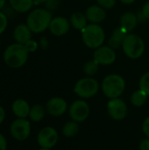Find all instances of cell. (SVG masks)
Listing matches in <instances>:
<instances>
[{"instance_id": "cell-1", "label": "cell", "mask_w": 149, "mask_h": 150, "mask_svg": "<svg viewBox=\"0 0 149 150\" xmlns=\"http://www.w3.org/2000/svg\"><path fill=\"white\" fill-rule=\"evenodd\" d=\"M29 52L25 45L13 43L9 45L4 52V61L7 66L12 69H18L24 66L28 59Z\"/></svg>"}, {"instance_id": "cell-2", "label": "cell", "mask_w": 149, "mask_h": 150, "mask_svg": "<svg viewBox=\"0 0 149 150\" xmlns=\"http://www.w3.org/2000/svg\"><path fill=\"white\" fill-rule=\"evenodd\" d=\"M52 18V14L49 10L38 8L28 14L26 18V25L32 33H40L49 28Z\"/></svg>"}, {"instance_id": "cell-3", "label": "cell", "mask_w": 149, "mask_h": 150, "mask_svg": "<svg viewBox=\"0 0 149 150\" xmlns=\"http://www.w3.org/2000/svg\"><path fill=\"white\" fill-rule=\"evenodd\" d=\"M82 39L88 47L97 49L105 42V31L98 24L87 25L82 30Z\"/></svg>"}, {"instance_id": "cell-4", "label": "cell", "mask_w": 149, "mask_h": 150, "mask_svg": "<svg viewBox=\"0 0 149 150\" xmlns=\"http://www.w3.org/2000/svg\"><path fill=\"white\" fill-rule=\"evenodd\" d=\"M104 94L110 99L119 98L125 91L126 83L124 78L118 74L105 76L101 85Z\"/></svg>"}, {"instance_id": "cell-5", "label": "cell", "mask_w": 149, "mask_h": 150, "mask_svg": "<svg viewBox=\"0 0 149 150\" xmlns=\"http://www.w3.org/2000/svg\"><path fill=\"white\" fill-rule=\"evenodd\" d=\"M122 48L125 54L130 59H139L142 56L145 51V44L143 40L137 34L127 33L123 44Z\"/></svg>"}, {"instance_id": "cell-6", "label": "cell", "mask_w": 149, "mask_h": 150, "mask_svg": "<svg viewBox=\"0 0 149 150\" xmlns=\"http://www.w3.org/2000/svg\"><path fill=\"white\" fill-rule=\"evenodd\" d=\"M99 90L98 82L92 77H84L76 82L74 87L75 93L82 98L94 97Z\"/></svg>"}, {"instance_id": "cell-7", "label": "cell", "mask_w": 149, "mask_h": 150, "mask_svg": "<svg viewBox=\"0 0 149 150\" xmlns=\"http://www.w3.org/2000/svg\"><path fill=\"white\" fill-rule=\"evenodd\" d=\"M10 132L11 136L19 142L26 140L31 134V124L25 119H17L15 120L10 127Z\"/></svg>"}, {"instance_id": "cell-8", "label": "cell", "mask_w": 149, "mask_h": 150, "mask_svg": "<svg viewBox=\"0 0 149 150\" xmlns=\"http://www.w3.org/2000/svg\"><path fill=\"white\" fill-rule=\"evenodd\" d=\"M68 113L72 120L81 123L88 119L90 115V106L84 100H76L71 104Z\"/></svg>"}, {"instance_id": "cell-9", "label": "cell", "mask_w": 149, "mask_h": 150, "mask_svg": "<svg viewBox=\"0 0 149 150\" xmlns=\"http://www.w3.org/2000/svg\"><path fill=\"white\" fill-rule=\"evenodd\" d=\"M58 133L52 127H43L38 134L37 142L40 148L51 149L58 142Z\"/></svg>"}, {"instance_id": "cell-10", "label": "cell", "mask_w": 149, "mask_h": 150, "mask_svg": "<svg viewBox=\"0 0 149 150\" xmlns=\"http://www.w3.org/2000/svg\"><path fill=\"white\" fill-rule=\"evenodd\" d=\"M109 116L114 120H122L127 115V105L119 98L110 99L107 104Z\"/></svg>"}, {"instance_id": "cell-11", "label": "cell", "mask_w": 149, "mask_h": 150, "mask_svg": "<svg viewBox=\"0 0 149 150\" xmlns=\"http://www.w3.org/2000/svg\"><path fill=\"white\" fill-rule=\"evenodd\" d=\"M94 60L97 61L99 65H111L116 61V53L110 46H101L95 49Z\"/></svg>"}, {"instance_id": "cell-12", "label": "cell", "mask_w": 149, "mask_h": 150, "mask_svg": "<svg viewBox=\"0 0 149 150\" xmlns=\"http://www.w3.org/2000/svg\"><path fill=\"white\" fill-rule=\"evenodd\" d=\"M46 109L47 113L51 116L59 117L66 112L68 109V104L67 101L62 98H52L47 103Z\"/></svg>"}, {"instance_id": "cell-13", "label": "cell", "mask_w": 149, "mask_h": 150, "mask_svg": "<svg viewBox=\"0 0 149 150\" xmlns=\"http://www.w3.org/2000/svg\"><path fill=\"white\" fill-rule=\"evenodd\" d=\"M70 28V21L63 17H56L52 18L49 30L51 33L54 36H62L66 34Z\"/></svg>"}, {"instance_id": "cell-14", "label": "cell", "mask_w": 149, "mask_h": 150, "mask_svg": "<svg viewBox=\"0 0 149 150\" xmlns=\"http://www.w3.org/2000/svg\"><path fill=\"white\" fill-rule=\"evenodd\" d=\"M85 16L91 24H99L106 18L105 9L99 5H91L86 10Z\"/></svg>"}, {"instance_id": "cell-15", "label": "cell", "mask_w": 149, "mask_h": 150, "mask_svg": "<svg viewBox=\"0 0 149 150\" xmlns=\"http://www.w3.org/2000/svg\"><path fill=\"white\" fill-rule=\"evenodd\" d=\"M32 33L26 24H19L14 28L13 37L17 43L25 45L27 41L32 40Z\"/></svg>"}, {"instance_id": "cell-16", "label": "cell", "mask_w": 149, "mask_h": 150, "mask_svg": "<svg viewBox=\"0 0 149 150\" xmlns=\"http://www.w3.org/2000/svg\"><path fill=\"white\" fill-rule=\"evenodd\" d=\"M30 109L31 107L29 104L22 98L16 99L11 105V110L14 115L18 119H25L26 117H29Z\"/></svg>"}, {"instance_id": "cell-17", "label": "cell", "mask_w": 149, "mask_h": 150, "mask_svg": "<svg viewBox=\"0 0 149 150\" xmlns=\"http://www.w3.org/2000/svg\"><path fill=\"white\" fill-rule=\"evenodd\" d=\"M138 24L137 15L133 12H125L120 18V26L127 33L132 32Z\"/></svg>"}, {"instance_id": "cell-18", "label": "cell", "mask_w": 149, "mask_h": 150, "mask_svg": "<svg viewBox=\"0 0 149 150\" xmlns=\"http://www.w3.org/2000/svg\"><path fill=\"white\" fill-rule=\"evenodd\" d=\"M127 33H128L125 31L121 26L117 27L112 33V36L109 40V46L114 50L119 48L120 47H122L123 41Z\"/></svg>"}, {"instance_id": "cell-19", "label": "cell", "mask_w": 149, "mask_h": 150, "mask_svg": "<svg viewBox=\"0 0 149 150\" xmlns=\"http://www.w3.org/2000/svg\"><path fill=\"white\" fill-rule=\"evenodd\" d=\"M11 8L20 13H25L30 11L34 4L33 0H9Z\"/></svg>"}, {"instance_id": "cell-20", "label": "cell", "mask_w": 149, "mask_h": 150, "mask_svg": "<svg viewBox=\"0 0 149 150\" xmlns=\"http://www.w3.org/2000/svg\"><path fill=\"white\" fill-rule=\"evenodd\" d=\"M87 18L82 12H74L70 17V24L76 30H83L87 25Z\"/></svg>"}, {"instance_id": "cell-21", "label": "cell", "mask_w": 149, "mask_h": 150, "mask_svg": "<svg viewBox=\"0 0 149 150\" xmlns=\"http://www.w3.org/2000/svg\"><path fill=\"white\" fill-rule=\"evenodd\" d=\"M45 114H46L45 108L41 105H34L30 109L29 118L31 120L34 122H39L44 119Z\"/></svg>"}, {"instance_id": "cell-22", "label": "cell", "mask_w": 149, "mask_h": 150, "mask_svg": "<svg viewBox=\"0 0 149 150\" xmlns=\"http://www.w3.org/2000/svg\"><path fill=\"white\" fill-rule=\"evenodd\" d=\"M79 132V125L77 122L72 120L67 122L62 127V134L67 138L75 137Z\"/></svg>"}, {"instance_id": "cell-23", "label": "cell", "mask_w": 149, "mask_h": 150, "mask_svg": "<svg viewBox=\"0 0 149 150\" xmlns=\"http://www.w3.org/2000/svg\"><path fill=\"white\" fill-rule=\"evenodd\" d=\"M148 95L142 91L141 90H137L135 91L132 96H131V103L134 105V106H137V107H141L142 105H144L147 102V99H148Z\"/></svg>"}, {"instance_id": "cell-24", "label": "cell", "mask_w": 149, "mask_h": 150, "mask_svg": "<svg viewBox=\"0 0 149 150\" xmlns=\"http://www.w3.org/2000/svg\"><path fill=\"white\" fill-rule=\"evenodd\" d=\"M99 68V63L95 61L94 59L91 61L87 62L84 66H83V72L87 75V76H93L95 75Z\"/></svg>"}, {"instance_id": "cell-25", "label": "cell", "mask_w": 149, "mask_h": 150, "mask_svg": "<svg viewBox=\"0 0 149 150\" xmlns=\"http://www.w3.org/2000/svg\"><path fill=\"white\" fill-rule=\"evenodd\" d=\"M140 90L144 91L149 97V72L145 73L140 79L139 83Z\"/></svg>"}, {"instance_id": "cell-26", "label": "cell", "mask_w": 149, "mask_h": 150, "mask_svg": "<svg viewBox=\"0 0 149 150\" xmlns=\"http://www.w3.org/2000/svg\"><path fill=\"white\" fill-rule=\"evenodd\" d=\"M99 6L104 9H112L116 4V0H97Z\"/></svg>"}, {"instance_id": "cell-27", "label": "cell", "mask_w": 149, "mask_h": 150, "mask_svg": "<svg viewBox=\"0 0 149 150\" xmlns=\"http://www.w3.org/2000/svg\"><path fill=\"white\" fill-rule=\"evenodd\" d=\"M7 25H8V19L6 15L4 12L0 11V34L5 31Z\"/></svg>"}, {"instance_id": "cell-28", "label": "cell", "mask_w": 149, "mask_h": 150, "mask_svg": "<svg viewBox=\"0 0 149 150\" xmlns=\"http://www.w3.org/2000/svg\"><path fill=\"white\" fill-rule=\"evenodd\" d=\"M25 48L27 49V51L29 53H32V52H35L38 48V44L35 40H30L29 41H27L25 44Z\"/></svg>"}, {"instance_id": "cell-29", "label": "cell", "mask_w": 149, "mask_h": 150, "mask_svg": "<svg viewBox=\"0 0 149 150\" xmlns=\"http://www.w3.org/2000/svg\"><path fill=\"white\" fill-rule=\"evenodd\" d=\"M46 7L47 10H53V9H55L58 4H59V0H47L46 3Z\"/></svg>"}, {"instance_id": "cell-30", "label": "cell", "mask_w": 149, "mask_h": 150, "mask_svg": "<svg viewBox=\"0 0 149 150\" xmlns=\"http://www.w3.org/2000/svg\"><path fill=\"white\" fill-rule=\"evenodd\" d=\"M142 130H143V133L144 134L149 138V117H148L144 121H143V124H142Z\"/></svg>"}, {"instance_id": "cell-31", "label": "cell", "mask_w": 149, "mask_h": 150, "mask_svg": "<svg viewBox=\"0 0 149 150\" xmlns=\"http://www.w3.org/2000/svg\"><path fill=\"white\" fill-rule=\"evenodd\" d=\"M7 149V141L5 137L0 134V150H6Z\"/></svg>"}, {"instance_id": "cell-32", "label": "cell", "mask_w": 149, "mask_h": 150, "mask_svg": "<svg viewBox=\"0 0 149 150\" xmlns=\"http://www.w3.org/2000/svg\"><path fill=\"white\" fill-rule=\"evenodd\" d=\"M142 14L145 16V18L147 19H149V1H148L142 7V11H141Z\"/></svg>"}, {"instance_id": "cell-33", "label": "cell", "mask_w": 149, "mask_h": 150, "mask_svg": "<svg viewBox=\"0 0 149 150\" xmlns=\"http://www.w3.org/2000/svg\"><path fill=\"white\" fill-rule=\"evenodd\" d=\"M140 150H149V138L143 140L140 143Z\"/></svg>"}, {"instance_id": "cell-34", "label": "cell", "mask_w": 149, "mask_h": 150, "mask_svg": "<svg viewBox=\"0 0 149 150\" xmlns=\"http://www.w3.org/2000/svg\"><path fill=\"white\" fill-rule=\"evenodd\" d=\"M4 118H5V112H4V109L3 108V106L0 105V125L4 122Z\"/></svg>"}, {"instance_id": "cell-35", "label": "cell", "mask_w": 149, "mask_h": 150, "mask_svg": "<svg viewBox=\"0 0 149 150\" xmlns=\"http://www.w3.org/2000/svg\"><path fill=\"white\" fill-rule=\"evenodd\" d=\"M47 45H48V41H47V38H45V37L41 38V40H40V46H41V47L43 49H45V48H47Z\"/></svg>"}, {"instance_id": "cell-36", "label": "cell", "mask_w": 149, "mask_h": 150, "mask_svg": "<svg viewBox=\"0 0 149 150\" xmlns=\"http://www.w3.org/2000/svg\"><path fill=\"white\" fill-rule=\"evenodd\" d=\"M47 0H33L34 4H45Z\"/></svg>"}, {"instance_id": "cell-37", "label": "cell", "mask_w": 149, "mask_h": 150, "mask_svg": "<svg viewBox=\"0 0 149 150\" xmlns=\"http://www.w3.org/2000/svg\"><path fill=\"white\" fill-rule=\"evenodd\" d=\"M120 2H122L123 4H133V2H135V0H120Z\"/></svg>"}, {"instance_id": "cell-38", "label": "cell", "mask_w": 149, "mask_h": 150, "mask_svg": "<svg viewBox=\"0 0 149 150\" xmlns=\"http://www.w3.org/2000/svg\"><path fill=\"white\" fill-rule=\"evenodd\" d=\"M4 4H5V0H0V10L3 9Z\"/></svg>"}, {"instance_id": "cell-39", "label": "cell", "mask_w": 149, "mask_h": 150, "mask_svg": "<svg viewBox=\"0 0 149 150\" xmlns=\"http://www.w3.org/2000/svg\"><path fill=\"white\" fill-rule=\"evenodd\" d=\"M40 150H50L49 149H44V148H41Z\"/></svg>"}]
</instances>
